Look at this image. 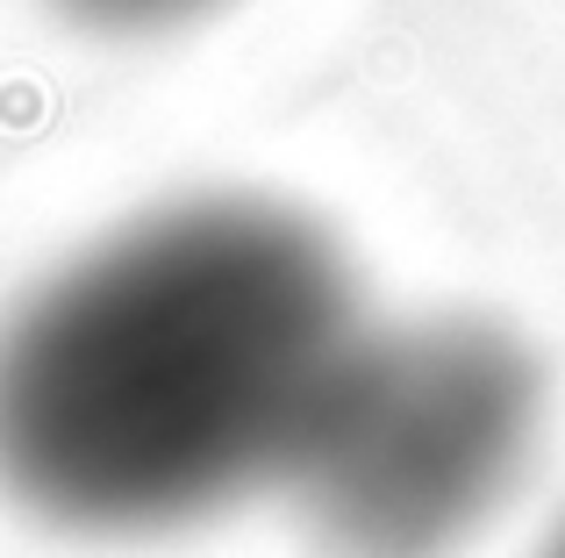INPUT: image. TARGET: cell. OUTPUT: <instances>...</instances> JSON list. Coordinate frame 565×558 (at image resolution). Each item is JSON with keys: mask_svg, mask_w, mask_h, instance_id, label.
<instances>
[{"mask_svg": "<svg viewBox=\"0 0 565 558\" xmlns=\"http://www.w3.org/2000/svg\"><path fill=\"white\" fill-rule=\"evenodd\" d=\"M308 215L151 208L0 315V494L72 537H158L279 487L359 336Z\"/></svg>", "mask_w": 565, "mask_h": 558, "instance_id": "1", "label": "cell"}, {"mask_svg": "<svg viewBox=\"0 0 565 558\" xmlns=\"http://www.w3.org/2000/svg\"><path fill=\"white\" fill-rule=\"evenodd\" d=\"M544 430V373L501 322L359 330L287 480L337 558H451L515 494Z\"/></svg>", "mask_w": 565, "mask_h": 558, "instance_id": "2", "label": "cell"}, {"mask_svg": "<svg viewBox=\"0 0 565 558\" xmlns=\"http://www.w3.org/2000/svg\"><path fill=\"white\" fill-rule=\"evenodd\" d=\"M51 8L72 29H94V36H172V29L201 22L230 0H51Z\"/></svg>", "mask_w": 565, "mask_h": 558, "instance_id": "3", "label": "cell"}, {"mask_svg": "<svg viewBox=\"0 0 565 558\" xmlns=\"http://www.w3.org/2000/svg\"><path fill=\"white\" fill-rule=\"evenodd\" d=\"M544 558H565V530H558V545H552V551H544Z\"/></svg>", "mask_w": 565, "mask_h": 558, "instance_id": "4", "label": "cell"}]
</instances>
